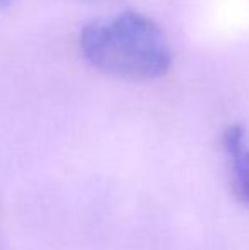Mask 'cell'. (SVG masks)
Returning <instances> with one entry per match:
<instances>
[{
    "label": "cell",
    "mask_w": 249,
    "mask_h": 250,
    "mask_svg": "<svg viewBox=\"0 0 249 250\" xmlns=\"http://www.w3.org/2000/svg\"><path fill=\"white\" fill-rule=\"evenodd\" d=\"M12 2L14 0H0V9H5V7H9Z\"/></svg>",
    "instance_id": "cell-3"
},
{
    "label": "cell",
    "mask_w": 249,
    "mask_h": 250,
    "mask_svg": "<svg viewBox=\"0 0 249 250\" xmlns=\"http://www.w3.org/2000/svg\"><path fill=\"white\" fill-rule=\"evenodd\" d=\"M79 48L91 66L132 82L157 80L173 65V50L164 31L136 10L87 22L80 31Z\"/></svg>",
    "instance_id": "cell-1"
},
{
    "label": "cell",
    "mask_w": 249,
    "mask_h": 250,
    "mask_svg": "<svg viewBox=\"0 0 249 250\" xmlns=\"http://www.w3.org/2000/svg\"><path fill=\"white\" fill-rule=\"evenodd\" d=\"M222 146L234 196L249 206V128L243 125L229 126L224 131Z\"/></svg>",
    "instance_id": "cell-2"
}]
</instances>
